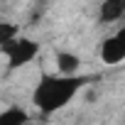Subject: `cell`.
Returning <instances> with one entry per match:
<instances>
[{
  "mask_svg": "<svg viewBox=\"0 0 125 125\" xmlns=\"http://www.w3.org/2000/svg\"><path fill=\"white\" fill-rule=\"evenodd\" d=\"M91 81V76L79 74H42L34 91H32V105L42 115H52L61 110L76 93Z\"/></svg>",
  "mask_w": 125,
  "mask_h": 125,
  "instance_id": "obj_1",
  "label": "cell"
},
{
  "mask_svg": "<svg viewBox=\"0 0 125 125\" xmlns=\"http://www.w3.org/2000/svg\"><path fill=\"white\" fill-rule=\"evenodd\" d=\"M0 52H3L5 59H8V69L15 71V69H22L25 64H30V61L39 54V42L17 34V37L10 39L5 47H0Z\"/></svg>",
  "mask_w": 125,
  "mask_h": 125,
  "instance_id": "obj_2",
  "label": "cell"
},
{
  "mask_svg": "<svg viewBox=\"0 0 125 125\" xmlns=\"http://www.w3.org/2000/svg\"><path fill=\"white\" fill-rule=\"evenodd\" d=\"M101 61L108 66H115L120 61H125V25L115 34H110L101 42Z\"/></svg>",
  "mask_w": 125,
  "mask_h": 125,
  "instance_id": "obj_3",
  "label": "cell"
},
{
  "mask_svg": "<svg viewBox=\"0 0 125 125\" xmlns=\"http://www.w3.org/2000/svg\"><path fill=\"white\" fill-rule=\"evenodd\" d=\"M125 17V0H103L98 8V20L103 25H113Z\"/></svg>",
  "mask_w": 125,
  "mask_h": 125,
  "instance_id": "obj_4",
  "label": "cell"
},
{
  "mask_svg": "<svg viewBox=\"0 0 125 125\" xmlns=\"http://www.w3.org/2000/svg\"><path fill=\"white\" fill-rule=\"evenodd\" d=\"M56 69L59 74H79L81 56L74 52H56Z\"/></svg>",
  "mask_w": 125,
  "mask_h": 125,
  "instance_id": "obj_5",
  "label": "cell"
},
{
  "mask_svg": "<svg viewBox=\"0 0 125 125\" xmlns=\"http://www.w3.org/2000/svg\"><path fill=\"white\" fill-rule=\"evenodd\" d=\"M27 120H30V115L22 108H17V105H10L8 110L0 113V125H22Z\"/></svg>",
  "mask_w": 125,
  "mask_h": 125,
  "instance_id": "obj_6",
  "label": "cell"
},
{
  "mask_svg": "<svg viewBox=\"0 0 125 125\" xmlns=\"http://www.w3.org/2000/svg\"><path fill=\"white\" fill-rule=\"evenodd\" d=\"M20 34V27L15 22H5V20H0V47H5L10 39H15Z\"/></svg>",
  "mask_w": 125,
  "mask_h": 125,
  "instance_id": "obj_7",
  "label": "cell"
}]
</instances>
